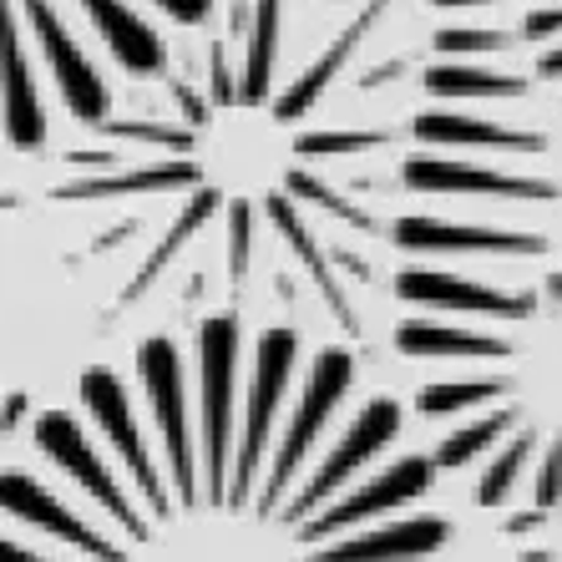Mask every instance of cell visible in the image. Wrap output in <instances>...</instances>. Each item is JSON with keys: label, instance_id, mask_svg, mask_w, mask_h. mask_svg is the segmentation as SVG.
Here are the masks:
<instances>
[{"label": "cell", "instance_id": "cell-2", "mask_svg": "<svg viewBox=\"0 0 562 562\" xmlns=\"http://www.w3.org/2000/svg\"><path fill=\"white\" fill-rule=\"evenodd\" d=\"M426 11V0H213L198 26L178 31L168 66L81 127L87 143L66 147V172L46 183V203L61 209H172L112 310L143 304L209 234H223L228 284H244L269 234L360 340L350 284H375L360 244H391V218L329 172L411 143L406 122L360 106L416 87L436 31Z\"/></svg>", "mask_w": 562, "mask_h": 562}, {"label": "cell", "instance_id": "cell-3", "mask_svg": "<svg viewBox=\"0 0 562 562\" xmlns=\"http://www.w3.org/2000/svg\"><path fill=\"white\" fill-rule=\"evenodd\" d=\"M391 294L420 310L395 325V350L457 366L406 401L420 426H441L426 446L436 476L476 467V507L522 497V517L562 512V274L502 289L411 263Z\"/></svg>", "mask_w": 562, "mask_h": 562}, {"label": "cell", "instance_id": "cell-5", "mask_svg": "<svg viewBox=\"0 0 562 562\" xmlns=\"http://www.w3.org/2000/svg\"><path fill=\"white\" fill-rule=\"evenodd\" d=\"M395 183L420 198H467V203H562V183L517 172L507 162L471 153H441V147H411L401 157Z\"/></svg>", "mask_w": 562, "mask_h": 562}, {"label": "cell", "instance_id": "cell-4", "mask_svg": "<svg viewBox=\"0 0 562 562\" xmlns=\"http://www.w3.org/2000/svg\"><path fill=\"white\" fill-rule=\"evenodd\" d=\"M213 0H0V143L41 153L61 122L92 127L122 87L168 66Z\"/></svg>", "mask_w": 562, "mask_h": 562}, {"label": "cell", "instance_id": "cell-1", "mask_svg": "<svg viewBox=\"0 0 562 562\" xmlns=\"http://www.w3.org/2000/svg\"><path fill=\"white\" fill-rule=\"evenodd\" d=\"M360 350L203 314L92 366L0 471V562H436L451 517Z\"/></svg>", "mask_w": 562, "mask_h": 562}]
</instances>
